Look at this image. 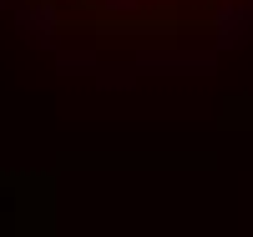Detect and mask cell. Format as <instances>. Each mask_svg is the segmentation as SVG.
Returning <instances> with one entry per match:
<instances>
[{
  "instance_id": "1",
  "label": "cell",
  "mask_w": 253,
  "mask_h": 237,
  "mask_svg": "<svg viewBox=\"0 0 253 237\" xmlns=\"http://www.w3.org/2000/svg\"><path fill=\"white\" fill-rule=\"evenodd\" d=\"M81 5L117 31H157L193 15V0H81Z\"/></svg>"
}]
</instances>
